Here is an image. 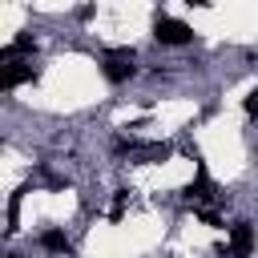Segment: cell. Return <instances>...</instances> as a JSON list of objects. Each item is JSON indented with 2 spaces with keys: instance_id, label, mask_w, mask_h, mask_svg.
<instances>
[{
  "instance_id": "obj_6",
  "label": "cell",
  "mask_w": 258,
  "mask_h": 258,
  "mask_svg": "<svg viewBox=\"0 0 258 258\" xmlns=\"http://www.w3.org/2000/svg\"><path fill=\"white\" fill-rule=\"evenodd\" d=\"M32 52H36V36L20 32V36H16L12 44H4V48H0V60H4V64H12L16 56H32Z\"/></svg>"
},
{
  "instance_id": "obj_10",
  "label": "cell",
  "mask_w": 258,
  "mask_h": 258,
  "mask_svg": "<svg viewBox=\"0 0 258 258\" xmlns=\"http://www.w3.org/2000/svg\"><path fill=\"white\" fill-rule=\"evenodd\" d=\"M202 222H210V226H222V218H218L214 210H202Z\"/></svg>"
},
{
  "instance_id": "obj_7",
  "label": "cell",
  "mask_w": 258,
  "mask_h": 258,
  "mask_svg": "<svg viewBox=\"0 0 258 258\" xmlns=\"http://www.w3.org/2000/svg\"><path fill=\"white\" fill-rule=\"evenodd\" d=\"M181 194H185L189 202H206V198H214V194H210V177H206V165H198V181H189Z\"/></svg>"
},
{
  "instance_id": "obj_2",
  "label": "cell",
  "mask_w": 258,
  "mask_h": 258,
  "mask_svg": "<svg viewBox=\"0 0 258 258\" xmlns=\"http://www.w3.org/2000/svg\"><path fill=\"white\" fill-rule=\"evenodd\" d=\"M133 48H109L105 56H101V77L109 81V85H125L133 73H137V64H133Z\"/></svg>"
},
{
  "instance_id": "obj_9",
  "label": "cell",
  "mask_w": 258,
  "mask_h": 258,
  "mask_svg": "<svg viewBox=\"0 0 258 258\" xmlns=\"http://www.w3.org/2000/svg\"><path fill=\"white\" fill-rule=\"evenodd\" d=\"M242 109H246V117H250V121H258V85L242 97Z\"/></svg>"
},
{
  "instance_id": "obj_8",
  "label": "cell",
  "mask_w": 258,
  "mask_h": 258,
  "mask_svg": "<svg viewBox=\"0 0 258 258\" xmlns=\"http://www.w3.org/2000/svg\"><path fill=\"white\" fill-rule=\"evenodd\" d=\"M137 153H141V157H145V161H165V157H169V153H173V149H169V145H165V141H161V145H141V149H137Z\"/></svg>"
},
{
  "instance_id": "obj_1",
  "label": "cell",
  "mask_w": 258,
  "mask_h": 258,
  "mask_svg": "<svg viewBox=\"0 0 258 258\" xmlns=\"http://www.w3.org/2000/svg\"><path fill=\"white\" fill-rule=\"evenodd\" d=\"M153 40L165 44V48H185V44H194V28L185 20H177V16L157 12L153 16Z\"/></svg>"
},
{
  "instance_id": "obj_5",
  "label": "cell",
  "mask_w": 258,
  "mask_h": 258,
  "mask_svg": "<svg viewBox=\"0 0 258 258\" xmlns=\"http://www.w3.org/2000/svg\"><path fill=\"white\" fill-rule=\"evenodd\" d=\"M36 242H40V250H48V254H64V258L73 254V242H69V234H64V230H56V226H44Z\"/></svg>"
},
{
  "instance_id": "obj_4",
  "label": "cell",
  "mask_w": 258,
  "mask_h": 258,
  "mask_svg": "<svg viewBox=\"0 0 258 258\" xmlns=\"http://www.w3.org/2000/svg\"><path fill=\"white\" fill-rule=\"evenodd\" d=\"M40 73L32 69V60H12V64H4V73H0V93H12L16 85H28V81H36Z\"/></svg>"
},
{
  "instance_id": "obj_3",
  "label": "cell",
  "mask_w": 258,
  "mask_h": 258,
  "mask_svg": "<svg viewBox=\"0 0 258 258\" xmlns=\"http://www.w3.org/2000/svg\"><path fill=\"white\" fill-rule=\"evenodd\" d=\"M254 250V226L246 218L230 222V250H222V258H250Z\"/></svg>"
}]
</instances>
